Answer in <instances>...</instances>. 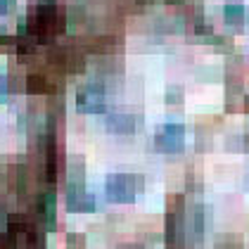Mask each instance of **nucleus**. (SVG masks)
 <instances>
[{"label":"nucleus","mask_w":249,"mask_h":249,"mask_svg":"<svg viewBox=\"0 0 249 249\" xmlns=\"http://www.w3.org/2000/svg\"><path fill=\"white\" fill-rule=\"evenodd\" d=\"M154 145L159 152H180L185 145V128L180 124H164L154 133Z\"/></svg>","instance_id":"nucleus-2"},{"label":"nucleus","mask_w":249,"mask_h":249,"mask_svg":"<svg viewBox=\"0 0 249 249\" xmlns=\"http://www.w3.org/2000/svg\"><path fill=\"white\" fill-rule=\"evenodd\" d=\"M7 5H10V0H0V12H5V10H7Z\"/></svg>","instance_id":"nucleus-13"},{"label":"nucleus","mask_w":249,"mask_h":249,"mask_svg":"<svg viewBox=\"0 0 249 249\" xmlns=\"http://www.w3.org/2000/svg\"><path fill=\"white\" fill-rule=\"evenodd\" d=\"M26 88H29V93H48L50 83H48V78L43 74H31L26 78Z\"/></svg>","instance_id":"nucleus-9"},{"label":"nucleus","mask_w":249,"mask_h":249,"mask_svg":"<svg viewBox=\"0 0 249 249\" xmlns=\"http://www.w3.org/2000/svg\"><path fill=\"white\" fill-rule=\"evenodd\" d=\"M107 128L116 135H128L135 131V116L128 112H112L107 114Z\"/></svg>","instance_id":"nucleus-5"},{"label":"nucleus","mask_w":249,"mask_h":249,"mask_svg":"<svg viewBox=\"0 0 249 249\" xmlns=\"http://www.w3.org/2000/svg\"><path fill=\"white\" fill-rule=\"evenodd\" d=\"M67 245L71 249H83V245H86V237L81 235V232H71L69 237H67Z\"/></svg>","instance_id":"nucleus-10"},{"label":"nucleus","mask_w":249,"mask_h":249,"mask_svg":"<svg viewBox=\"0 0 249 249\" xmlns=\"http://www.w3.org/2000/svg\"><path fill=\"white\" fill-rule=\"evenodd\" d=\"M38 211H40V221L45 223V228H48V230L55 228L57 218H55V195H53V190L40 192V197H38Z\"/></svg>","instance_id":"nucleus-6"},{"label":"nucleus","mask_w":249,"mask_h":249,"mask_svg":"<svg viewBox=\"0 0 249 249\" xmlns=\"http://www.w3.org/2000/svg\"><path fill=\"white\" fill-rule=\"evenodd\" d=\"M67 207L71 211H93L97 207L95 195L86 190V185H67Z\"/></svg>","instance_id":"nucleus-4"},{"label":"nucleus","mask_w":249,"mask_h":249,"mask_svg":"<svg viewBox=\"0 0 249 249\" xmlns=\"http://www.w3.org/2000/svg\"><path fill=\"white\" fill-rule=\"evenodd\" d=\"M142 190V176L135 173H114L107 178L105 192L109 202H133L135 195Z\"/></svg>","instance_id":"nucleus-1"},{"label":"nucleus","mask_w":249,"mask_h":249,"mask_svg":"<svg viewBox=\"0 0 249 249\" xmlns=\"http://www.w3.org/2000/svg\"><path fill=\"white\" fill-rule=\"evenodd\" d=\"M5 97H7V76L0 74V100H5Z\"/></svg>","instance_id":"nucleus-11"},{"label":"nucleus","mask_w":249,"mask_h":249,"mask_svg":"<svg viewBox=\"0 0 249 249\" xmlns=\"http://www.w3.org/2000/svg\"><path fill=\"white\" fill-rule=\"evenodd\" d=\"M223 17L228 24H235V26H242L245 21H249V12L242 2H226L223 7Z\"/></svg>","instance_id":"nucleus-7"},{"label":"nucleus","mask_w":249,"mask_h":249,"mask_svg":"<svg viewBox=\"0 0 249 249\" xmlns=\"http://www.w3.org/2000/svg\"><path fill=\"white\" fill-rule=\"evenodd\" d=\"M76 105H78L81 112H88V114H93V112H105V107H107V97H105L102 86L90 83V86L81 88L78 95H76Z\"/></svg>","instance_id":"nucleus-3"},{"label":"nucleus","mask_w":249,"mask_h":249,"mask_svg":"<svg viewBox=\"0 0 249 249\" xmlns=\"http://www.w3.org/2000/svg\"><path fill=\"white\" fill-rule=\"evenodd\" d=\"M207 218H209V213H207V207H204V204L192 207L190 216H188V223H190V230L197 235V237L207 230Z\"/></svg>","instance_id":"nucleus-8"},{"label":"nucleus","mask_w":249,"mask_h":249,"mask_svg":"<svg viewBox=\"0 0 249 249\" xmlns=\"http://www.w3.org/2000/svg\"><path fill=\"white\" fill-rule=\"evenodd\" d=\"M169 102H180V88H171V93H166Z\"/></svg>","instance_id":"nucleus-12"}]
</instances>
